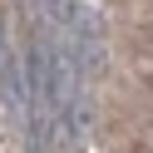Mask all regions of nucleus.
Returning <instances> with one entry per match:
<instances>
[{
    "instance_id": "nucleus-1",
    "label": "nucleus",
    "mask_w": 153,
    "mask_h": 153,
    "mask_svg": "<svg viewBox=\"0 0 153 153\" xmlns=\"http://www.w3.org/2000/svg\"><path fill=\"white\" fill-rule=\"evenodd\" d=\"M10 64H15V54H10V45H5V25H0V79L10 74Z\"/></svg>"
}]
</instances>
